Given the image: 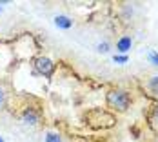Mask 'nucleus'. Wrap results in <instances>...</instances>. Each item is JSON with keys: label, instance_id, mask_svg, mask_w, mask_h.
<instances>
[{"label": "nucleus", "instance_id": "1", "mask_svg": "<svg viewBox=\"0 0 158 142\" xmlns=\"http://www.w3.org/2000/svg\"><path fill=\"white\" fill-rule=\"evenodd\" d=\"M129 95L122 89H114V91H109L107 93V106L109 108H114V110H120V111H126L129 108Z\"/></svg>", "mask_w": 158, "mask_h": 142}, {"label": "nucleus", "instance_id": "2", "mask_svg": "<svg viewBox=\"0 0 158 142\" xmlns=\"http://www.w3.org/2000/svg\"><path fill=\"white\" fill-rule=\"evenodd\" d=\"M35 66H36L38 73H42L44 77H51V75H53V71H55V64L51 62L49 58H44V57H42V58H38Z\"/></svg>", "mask_w": 158, "mask_h": 142}, {"label": "nucleus", "instance_id": "3", "mask_svg": "<svg viewBox=\"0 0 158 142\" xmlns=\"http://www.w3.org/2000/svg\"><path fill=\"white\" fill-rule=\"evenodd\" d=\"M133 46V40H131V37H122L118 42H116V49L120 51V53H127L129 49Z\"/></svg>", "mask_w": 158, "mask_h": 142}, {"label": "nucleus", "instance_id": "4", "mask_svg": "<svg viewBox=\"0 0 158 142\" xmlns=\"http://www.w3.org/2000/svg\"><path fill=\"white\" fill-rule=\"evenodd\" d=\"M55 24H56L58 28H62V29H69V28L73 26V22H71L65 15H58L56 18H55Z\"/></svg>", "mask_w": 158, "mask_h": 142}, {"label": "nucleus", "instance_id": "5", "mask_svg": "<svg viewBox=\"0 0 158 142\" xmlns=\"http://www.w3.org/2000/svg\"><path fill=\"white\" fill-rule=\"evenodd\" d=\"M36 120H38V117H36L35 111H26V113H24V122H27V124H36Z\"/></svg>", "mask_w": 158, "mask_h": 142}, {"label": "nucleus", "instance_id": "6", "mask_svg": "<svg viewBox=\"0 0 158 142\" xmlns=\"http://www.w3.org/2000/svg\"><path fill=\"white\" fill-rule=\"evenodd\" d=\"M149 89H151L153 93L158 95V77H153V79L149 80Z\"/></svg>", "mask_w": 158, "mask_h": 142}, {"label": "nucleus", "instance_id": "7", "mask_svg": "<svg viewBox=\"0 0 158 142\" xmlns=\"http://www.w3.org/2000/svg\"><path fill=\"white\" fill-rule=\"evenodd\" d=\"M147 58H149V62L153 64V66H158V53L156 51H149Z\"/></svg>", "mask_w": 158, "mask_h": 142}, {"label": "nucleus", "instance_id": "8", "mask_svg": "<svg viewBox=\"0 0 158 142\" xmlns=\"http://www.w3.org/2000/svg\"><path fill=\"white\" fill-rule=\"evenodd\" d=\"M46 142H62V139H60L56 133H48V137H46Z\"/></svg>", "mask_w": 158, "mask_h": 142}, {"label": "nucleus", "instance_id": "9", "mask_svg": "<svg viewBox=\"0 0 158 142\" xmlns=\"http://www.w3.org/2000/svg\"><path fill=\"white\" fill-rule=\"evenodd\" d=\"M113 60H114L116 64H126L127 62V55H114Z\"/></svg>", "mask_w": 158, "mask_h": 142}, {"label": "nucleus", "instance_id": "10", "mask_svg": "<svg viewBox=\"0 0 158 142\" xmlns=\"http://www.w3.org/2000/svg\"><path fill=\"white\" fill-rule=\"evenodd\" d=\"M98 51H100V53H106V51H109V44H107V42L100 44V46H98Z\"/></svg>", "mask_w": 158, "mask_h": 142}, {"label": "nucleus", "instance_id": "11", "mask_svg": "<svg viewBox=\"0 0 158 142\" xmlns=\"http://www.w3.org/2000/svg\"><path fill=\"white\" fill-rule=\"evenodd\" d=\"M2 102H4V91L0 89V106H2Z\"/></svg>", "mask_w": 158, "mask_h": 142}, {"label": "nucleus", "instance_id": "12", "mask_svg": "<svg viewBox=\"0 0 158 142\" xmlns=\"http://www.w3.org/2000/svg\"><path fill=\"white\" fill-rule=\"evenodd\" d=\"M155 120H158V108H156V111H155Z\"/></svg>", "mask_w": 158, "mask_h": 142}, {"label": "nucleus", "instance_id": "13", "mask_svg": "<svg viewBox=\"0 0 158 142\" xmlns=\"http://www.w3.org/2000/svg\"><path fill=\"white\" fill-rule=\"evenodd\" d=\"M0 142H4V140H2V137H0Z\"/></svg>", "mask_w": 158, "mask_h": 142}]
</instances>
